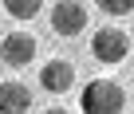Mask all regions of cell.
<instances>
[{
    "label": "cell",
    "instance_id": "2",
    "mask_svg": "<svg viewBox=\"0 0 134 114\" xmlns=\"http://www.w3.org/2000/svg\"><path fill=\"white\" fill-rule=\"evenodd\" d=\"M126 51H130V35L122 32V28H99L95 32V39H91V55L99 63H122L126 59Z\"/></svg>",
    "mask_w": 134,
    "mask_h": 114
},
{
    "label": "cell",
    "instance_id": "9",
    "mask_svg": "<svg viewBox=\"0 0 134 114\" xmlns=\"http://www.w3.org/2000/svg\"><path fill=\"white\" fill-rule=\"evenodd\" d=\"M43 114H71V110H63V106H51V110H43Z\"/></svg>",
    "mask_w": 134,
    "mask_h": 114
},
{
    "label": "cell",
    "instance_id": "1",
    "mask_svg": "<svg viewBox=\"0 0 134 114\" xmlns=\"http://www.w3.org/2000/svg\"><path fill=\"white\" fill-rule=\"evenodd\" d=\"M79 106H83V114H122L126 94L114 79H91L79 94Z\"/></svg>",
    "mask_w": 134,
    "mask_h": 114
},
{
    "label": "cell",
    "instance_id": "3",
    "mask_svg": "<svg viewBox=\"0 0 134 114\" xmlns=\"http://www.w3.org/2000/svg\"><path fill=\"white\" fill-rule=\"evenodd\" d=\"M0 59H4L8 67H28L36 59V39L28 32H12L0 39Z\"/></svg>",
    "mask_w": 134,
    "mask_h": 114
},
{
    "label": "cell",
    "instance_id": "6",
    "mask_svg": "<svg viewBox=\"0 0 134 114\" xmlns=\"http://www.w3.org/2000/svg\"><path fill=\"white\" fill-rule=\"evenodd\" d=\"M28 106H32V91L20 79L0 83V114H28Z\"/></svg>",
    "mask_w": 134,
    "mask_h": 114
},
{
    "label": "cell",
    "instance_id": "8",
    "mask_svg": "<svg viewBox=\"0 0 134 114\" xmlns=\"http://www.w3.org/2000/svg\"><path fill=\"white\" fill-rule=\"evenodd\" d=\"M107 16H130L134 12V0H103V4H99Z\"/></svg>",
    "mask_w": 134,
    "mask_h": 114
},
{
    "label": "cell",
    "instance_id": "4",
    "mask_svg": "<svg viewBox=\"0 0 134 114\" xmlns=\"http://www.w3.org/2000/svg\"><path fill=\"white\" fill-rule=\"evenodd\" d=\"M51 28H55V35H79V32L87 28V8L75 4V0L55 4V8H51Z\"/></svg>",
    "mask_w": 134,
    "mask_h": 114
},
{
    "label": "cell",
    "instance_id": "5",
    "mask_svg": "<svg viewBox=\"0 0 134 114\" xmlns=\"http://www.w3.org/2000/svg\"><path fill=\"white\" fill-rule=\"evenodd\" d=\"M40 83H43V91H51V94H63L67 87L75 83V67L67 63V59H47V63L40 67Z\"/></svg>",
    "mask_w": 134,
    "mask_h": 114
},
{
    "label": "cell",
    "instance_id": "7",
    "mask_svg": "<svg viewBox=\"0 0 134 114\" xmlns=\"http://www.w3.org/2000/svg\"><path fill=\"white\" fill-rule=\"evenodd\" d=\"M8 16H16V20H36L40 16V0H8Z\"/></svg>",
    "mask_w": 134,
    "mask_h": 114
}]
</instances>
